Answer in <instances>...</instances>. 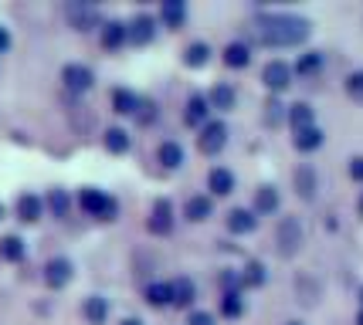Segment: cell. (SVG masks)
I'll return each mask as SVG.
<instances>
[{"instance_id": "6da1fadb", "label": "cell", "mask_w": 363, "mask_h": 325, "mask_svg": "<svg viewBox=\"0 0 363 325\" xmlns=\"http://www.w3.org/2000/svg\"><path fill=\"white\" fill-rule=\"evenodd\" d=\"M255 41L269 47H292L309 38V21L296 14H262L255 17Z\"/></svg>"}, {"instance_id": "7a4b0ae2", "label": "cell", "mask_w": 363, "mask_h": 325, "mask_svg": "<svg viewBox=\"0 0 363 325\" xmlns=\"http://www.w3.org/2000/svg\"><path fill=\"white\" fill-rule=\"evenodd\" d=\"M302 248V224L299 217H282L279 227H275V251L282 258H292Z\"/></svg>"}, {"instance_id": "3957f363", "label": "cell", "mask_w": 363, "mask_h": 325, "mask_svg": "<svg viewBox=\"0 0 363 325\" xmlns=\"http://www.w3.org/2000/svg\"><path fill=\"white\" fill-rule=\"evenodd\" d=\"M82 210L89 217H99V220H112V217L119 214V207H116V200L112 197H106L102 190H82Z\"/></svg>"}, {"instance_id": "277c9868", "label": "cell", "mask_w": 363, "mask_h": 325, "mask_svg": "<svg viewBox=\"0 0 363 325\" xmlns=\"http://www.w3.org/2000/svg\"><path fill=\"white\" fill-rule=\"evenodd\" d=\"M224 142H228V129H224V122H207L204 129H201V136H197V146H201V153H207V156L221 153Z\"/></svg>"}, {"instance_id": "5b68a950", "label": "cell", "mask_w": 363, "mask_h": 325, "mask_svg": "<svg viewBox=\"0 0 363 325\" xmlns=\"http://www.w3.org/2000/svg\"><path fill=\"white\" fill-rule=\"evenodd\" d=\"M262 81L269 85L272 92H285V89L292 85V68L285 62H269L265 72H262Z\"/></svg>"}, {"instance_id": "8992f818", "label": "cell", "mask_w": 363, "mask_h": 325, "mask_svg": "<svg viewBox=\"0 0 363 325\" xmlns=\"http://www.w3.org/2000/svg\"><path fill=\"white\" fill-rule=\"evenodd\" d=\"M126 31H129V41H136V45H150V41H153V34H157V21H153L150 14H136L126 24Z\"/></svg>"}, {"instance_id": "52a82bcc", "label": "cell", "mask_w": 363, "mask_h": 325, "mask_svg": "<svg viewBox=\"0 0 363 325\" xmlns=\"http://www.w3.org/2000/svg\"><path fill=\"white\" fill-rule=\"evenodd\" d=\"M62 81L72 89V92H89L92 89V72L85 68V64H65V72H62Z\"/></svg>"}, {"instance_id": "ba28073f", "label": "cell", "mask_w": 363, "mask_h": 325, "mask_svg": "<svg viewBox=\"0 0 363 325\" xmlns=\"http://www.w3.org/2000/svg\"><path fill=\"white\" fill-rule=\"evenodd\" d=\"M150 231H153V234H170V231H174V207H170V200H157V203H153V214H150Z\"/></svg>"}, {"instance_id": "9c48e42d", "label": "cell", "mask_w": 363, "mask_h": 325, "mask_svg": "<svg viewBox=\"0 0 363 325\" xmlns=\"http://www.w3.org/2000/svg\"><path fill=\"white\" fill-rule=\"evenodd\" d=\"M45 281L51 288H65L68 281H72V261H65V258H51L45 268Z\"/></svg>"}, {"instance_id": "30bf717a", "label": "cell", "mask_w": 363, "mask_h": 325, "mask_svg": "<svg viewBox=\"0 0 363 325\" xmlns=\"http://www.w3.org/2000/svg\"><path fill=\"white\" fill-rule=\"evenodd\" d=\"M207 186H211V193H218V197H228L231 190H235V173L218 166V170H211L207 176Z\"/></svg>"}, {"instance_id": "8fae6325", "label": "cell", "mask_w": 363, "mask_h": 325, "mask_svg": "<svg viewBox=\"0 0 363 325\" xmlns=\"http://www.w3.org/2000/svg\"><path fill=\"white\" fill-rule=\"evenodd\" d=\"M279 210V190L275 186H258L255 193V214H275Z\"/></svg>"}, {"instance_id": "7c38bea8", "label": "cell", "mask_w": 363, "mask_h": 325, "mask_svg": "<svg viewBox=\"0 0 363 325\" xmlns=\"http://www.w3.org/2000/svg\"><path fill=\"white\" fill-rule=\"evenodd\" d=\"M170 302H174L177 309H187L190 302H194V281L190 278L170 281Z\"/></svg>"}, {"instance_id": "4fadbf2b", "label": "cell", "mask_w": 363, "mask_h": 325, "mask_svg": "<svg viewBox=\"0 0 363 325\" xmlns=\"http://www.w3.org/2000/svg\"><path fill=\"white\" fill-rule=\"evenodd\" d=\"M68 21H72V28L89 31L95 24V7H89V4H72V7H68Z\"/></svg>"}, {"instance_id": "5bb4252c", "label": "cell", "mask_w": 363, "mask_h": 325, "mask_svg": "<svg viewBox=\"0 0 363 325\" xmlns=\"http://www.w3.org/2000/svg\"><path fill=\"white\" fill-rule=\"evenodd\" d=\"M296 190H299L302 200H313L316 197V170L313 166H299L296 170Z\"/></svg>"}, {"instance_id": "9a60e30c", "label": "cell", "mask_w": 363, "mask_h": 325, "mask_svg": "<svg viewBox=\"0 0 363 325\" xmlns=\"http://www.w3.org/2000/svg\"><path fill=\"white\" fill-rule=\"evenodd\" d=\"M126 24H119V21H112V24H106L102 28V47H109V51H116V47H123L126 45Z\"/></svg>"}, {"instance_id": "2e32d148", "label": "cell", "mask_w": 363, "mask_h": 325, "mask_svg": "<svg viewBox=\"0 0 363 325\" xmlns=\"http://www.w3.org/2000/svg\"><path fill=\"white\" fill-rule=\"evenodd\" d=\"M248 62H252V47L248 45L235 41V45L224 47V64H228V68H245Z\"/></svg>"}, {"instance_id": "e0dca14e", "label": "cell", "mask_w": 363, "mask_h": 325, "mask_svg": "<svg viewBox=\"0 0 363 325\" xmlns=\"http://www.w3.org/2000/svg\"><path fill=\"white\" fill-rule=\"evenodd\" d=\"M319 146H323V129H319V125H309V129H299V132H296V149L313 153Z\"/></svg>"}, {"instance_id": "ac0fdd59", "label": "cell", "mask_w": 363, "mask_h": 325, "mask_svg": "<svg viewBox=\"0 0 363 325\" xmlns=\"http://www.w3.org/2000/svg\"><path fill=\"white\" fill-rule=\"evenodd\" d=\"M163 21H167V28H184V21H187V7H184V0H167L163 4Z\"/></svg>"}, {"instance_id": "d6986e66", "label": "cell", "mask_w": 363, "mask_h": 325, "mask_svg": "<svg viewBox=\"0 0 363 325\" xmlns=\"http://www.w3.org/2000/svg\"><path fill=\"white\" fill-rule=\"evenodd\" d=\"M41 210H45V203L38 200L34 193H24V197L17 200V217H21V220H28V224H34V220L41 217Z\"/></svg>"}, {"instance_id": "ffe728a7", "label": "cell", "mask_w": 363, "mask_h": 325, "mask_svg": "<svg viewBox=\"0 0 363 325\" xmlns=\"http://www.w3.org/2000/svg\"><path fill=\"white\" fill-rule=\"evenodd\" d=\"M255 224H258V220H255L252 210H241V207H238V210L228 214V227H231V234H248V231H255Z\"/></svg>"}, {"instance_id": "44dd1931", "label": "cell", "mask_w": 363, "mask_h": 325, "mask_svg": "<svg viewBox=\"0 0 363 325\" xmlns=\"http://www.w3.org/2000/svg\"><path fill=\"white\" fill-rule=\"evenodd\" d=\"M112 108L119 112V115H136V108H140V98L126 89H116L112 92Z\"/></svg>"}, {"instance_id": "7402d4cb", "label": "cell", "mask_w": 363, "mask_h": 325, "mask_svg": "<svg viewBox=\"0 0 363 325\" xmlns=\"http://www.w3.org/2000/svg\"><path fill=\"white\" fill-rule=\"evenodd\" d=\"M160 163L167 166V170H177L180 163H184V149H180V142L167 139L163 146H160Z\"/></svg>"}, {"instance_id": "603a6c76", "label": "cell", "mask_w": 363, "mask_h": 325, "mask_svg": "<svg viewBox=\"0 0 363 325\" xmlns=\"http://www.w3.org/2000/svg\"><path fill=\"white\" fill-rule=\"evenodd\" d=\"M85 319H89V322L92 325H102L106 322V315H109V305H106V298H99V295H92V298H89V302H85Z\"/></svg>"}, {"instance_id": "cb8c5ba5", "label": "cell", "mask_w": 363, "mask_h": 325, "mask_svg": "<svg viewBox=\"0 0 363 325\" xmlns=\"http://www.w3.org/2000/svg\"><path fill=\"white\" fill-rule=\"evenodd\" d=\"M289 122H292V129L299 132V129H309L313 122V108L306 106V102H299V106H289Z\"/></svg>"}, {"instance_id": "d4e9b609", "label": "cell", "mask_w": 363, "mask_h": 325, "mask_svg": "<svg viewBox=\"0 0 363 325\" xmlns=\"http://www.w3.org/2000/svg\"><path fill=\"white\" fill-rule=\"evenodd\" d=\"M207 58H211V47H207L204 41H194V45L184 51V62H187L190 68H204Z\"/></svg>"}, {"instance_id": "484cf974", "label": "cell", "mask_w": 363, "mask_h": 325, "mask_svg": "<svg viewBox=\"0 0 363 325\" xmlns=\"http://www.w3.org/2000/svg\"><path fill=\"white\" fill-rule=\"evenodd\" d=\"M207 98L204 95H190V102H187V125H197V122H204L207 119Z\"/></svg>"}, {"instance_id": "4316f807", "label": "cell", "mask_w": 363, "mask_h": 325, "mask_svg": "<svg viewBox=\"0 0 363 325\" xmlns=\"http://www.w3.org/2000/svg\"><path fill=\"white\" fill-rule=\"evenodd\" d=\"M241 285H248V288H262V285H265V264H262V261H248V264H245Z\"/></svg>"}, {"instance_id": "83f0119b", "label": "cell", "mask_w": 363, "mask_h": 325, "mask_svg": "<svg viewBox=\"0 0 363 325\" xmlns=\"http://www.w3.org/2000/svg\"><path fill=\"white\" fill-rule=\"evenodd\" d=\"M235 98H238V95H235V89H231V85H214L207 102H211L214 108H231V106H235Z\"/></svg>"}, {"instance_id": "f1b7e54d", "label": "cell", "mask_w": 363, "mask_h": 325, "mask_svg": "<svg viewBox=\"0 0 363 325\" xmlns=\"http://www.w3.org/2000/svg\"><path fill=\"white\" fill-rule=\"evenodd\" d=\"M211 217V197H190L187 200V220H207Z\"/></svg>"}, {"instance_id": "f546056e", "label": "cell", "mask_w": 363, "mask_h": 325, "mask_svg": "<svg viewBox=\"0 0 363 325\" xmlns=\"http://www.w3.org/2000/svg\"><path fill=\"white\" fill-rule=\"evenodd\" d=\"M0 254H4L7 261H21V258H24V241L14 237V234L4 237V241H0Z\"/></svg>"}, {"instance_id": "4dcf8cb0", "label": "cell", "mask_w": 363, "mask_h": 325, "mask_svg": "<svg viewBox=\"0 0 363 325\" xmlns=\"http://www.w3.org/2000/svg\"><path fill=\"white\" fill-rule=\"evenodd\" d=\"M146 302H150V305H167V302H170V281H157V285H150V288H146Z\"/></svg>"}, {"instance_id": "1f68e13d", "label": "cell", "mask_w": 363, "mask_h": 325, "mask_svg": "<svg viewBox=\"0 0 363 325\" xmlns=\"http://www.w3.org/2000/svg\"><path fill=\"white\" fill-rule=\"evenodd\" d=\"M221 312H224V319H238V315L245 312V302H241V295H238V292H224Z\"/></svg>"}, {"instance_id": "d6a6232c", "label": "cell", "mask_w": 363, "mask_h": 325, "mask_svg": "<svg viewBox=\"0 0 363 325\" xmlns=\"http://www.w3.org/2000/svg\"><path fill=\"white\" fill-rule=\"evenodd\" d=\"M106 149H109V153H126L129 149L126 129H109V132H106Z\"/></svg>"}, {"instance_id": "836d02e7", "label": "cell", "mask_w": 363, "mask_h": 325, "mask_svg": "<svg viewBox=\"0 0 363 325\" xmlns=\"http://www.w3.org/2000/svg\"><path fill=\"white\" fill-rule=\"evenodd\" d=\"M319 68H323V55H319V51H309V55H302L299 64H296V72H299V75H316Z\"/></svg>"}, {"instance_id": "e575fe53", "label": "cell", "mask_w": 363, "mask_h": 325, "mask_svg": "<svg viewBox=\"0 0 363 325\" xmlns=\"http://www.w3.org/2000/svg\"><path fill=\"white\" fill-rule=\"evenodd\" d=\"M347 92H350V98L363 102V72H353V75L347 78Z\"/></svg>"}, {"instance_id": "d590c367", "label": "cell", "mask_w": 363, "mask_h": 325, "mask_svg": "<svg viewBox=\"0 0 363 325\" xmlns=\"http://www.w3.org/2000/svg\"><path fill=\"white\" fill-rule=\"evenodd\" d=\"M48 203H51V210H55L58 217L68 214V197H65L62 190H55V193H51V200H48Z\"/></svg>"}, {"instance_id": "8d00e7d4", "label": "cell", "mask_w": 363, "mask_h": 325, "mask_svg": "<svg viewBox=\"0 0 363 325\" xmlns=\"http://www.w3.org/2000/svg\"><path fill=\"white\" fill-rule=\"evenodd\" d=\"M136 119H140V122H153V119H157V106H153V102H140Z\"/></svg>"}, {"instance_id": "74e56055", "label": "cell", "mask_w": 363, "mask_h": 325, "mask_svg": "<svg viewBox=\"0 0 363 325\" xmlns=\"http://www.w3.org/2000/svg\"><path fill=\"white\" fill-rule=\"evenodd\" d=\"M350 176H353L357 183H363V156H353V159H350Z\"/></svg>"}, {"instance_id": "f35d334b", "label": "cell", "mask_w": 363, "mask_h": 325, "mask_svg": "<svg viewBox=\"0 0 363 325\" xmlns=\"http://www.w3.org/2000/svg\"><path fill=\"white\" fill-rule=\"evenodd\" d=\"M187 325H214V319H211L207 312H194V315H190V322H187Z\"/></svg>"}, {"instance_id": "ab89813d", "label": "cell", "mask_w": 363, "mask_h": 325, "mask_svg": "<svg viewBox=\"0 0 363 325\" xmlns=\"http://www.w3.org/2000/svg\"><path fill=\"white\" fill-rule=\"evenodd\" d=\"M7 47H11V34L0 28V51H7Z\"/></svg>"}, {"instance_id": "60d3db41", "label": "cell", "mask_w": 363, "mask_h": 325, "mask_svg": "<svg viewBox=\"0 0 363 325\" xmlns=\"http://www.w3.org/2000/svg\"><path fill=\"white\" fill-rule=\"evenodd\" d=\"M123 325H143V322H140V319H126V322H123Z\"/></svg>"}, {"instance_id": "b9f144b4", "label": "cell", "mask_w": 363, "mask_h": 325, "mask_svg": "<svg viewBox=\"0 0 363 325\" xmlns=\"http://www.w3.org/2000/svg\"><path fill=\"white\" fill-rule=\"evenodd\" d=\"M357 325H363V309H360V315H357Z\"/></svg>"}, {"instance_id": "7bdbcfd3", "label": "cell", "mask_w": 363, "mask_h": 325, "mask_svg": "<svg viewBox=\"0 0 363 325\" xmlns=\"http://www.w3.org/2000/svg\"><path fill=\"white\" fill-rule=\"evenodd\" d=\"M360 309H363V288H360Z\"/></svg>"}, {"instance_id": "ee69618b", "label": "cell", "mask_w": 363, "mask_h": 325, "mask_svg": "<svg viewBox=\"0 0 363 325\" xmlns=\"http://www.w3.org/2000/svg\"><path fill=\"white\" fill-rule=\"evenodd\" d=\"M360 214H363V197H360Z\"/></svg>"}, {"instance_id": "f6af8a7d", "label": "cell", "mask_w": 363, "mask_h": 325, "mask_svg": "<svg viewBox=\"0 0 363 325\" xmlns=\"http://www.w3.org/2000/svg\"><path fill=\"white\" fill-rule=\"evenodd\" d=\"M289 325H302V322H289Z\"/></svg>"}]
</instances>
